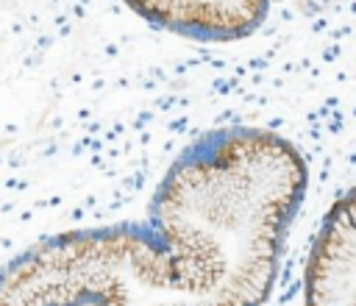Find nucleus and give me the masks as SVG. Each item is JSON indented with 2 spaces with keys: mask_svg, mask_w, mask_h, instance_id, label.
Here are the masks:
<instances>
[{
  "mask_svg": "<svg viewBox=\"0 0 356 306\" xmlns=\"http://www.w3.org/2000/svg\"><path fill=\"white\" fill-rule=\"evenodd\" d=\"M306 306H356V186L323 217L303 273Z\"/></svg>",
  "mask_w": 356,
  "mask_h": 306,
  "instance_id": "f03ea898",
  "label": "nucleus"
},
{
  "mask_svg": "<svg viewBox=\"0 0 356 306\" xmlns=\"http://www.w3.org/2000/svg\"><path fill=\"white\" fill-rule=\"evenodd\" d=\"M134 14L161 31L200 42L250 36L267 17L270 0H122Z\"/></svg>",
  "mask_w": 356,
  "mask_h": 306,
  "instance_id": "7ed1b4c3",
  "label": "nucleus"
},
{
  "mask_svg": "<svg viewBox=\"0 0 356 306\" xmlns=\"http://www.w3.org/2000/svg\"><path fill=\"white\" fill-rule=\"evenodd\" d=\"M306 178L278 134H203L167 170L147 225L28 248L0 270V306H261Z\"/></svg>",
  "mask_w": 356,
  "mask_h": 306,
  "instance_id": "f257e3e1",
  "label": "nucleus"
}]
</instances>
